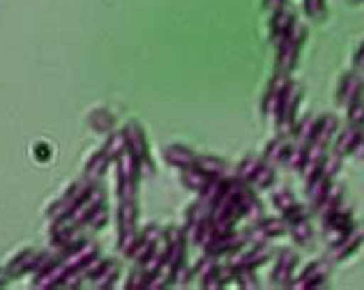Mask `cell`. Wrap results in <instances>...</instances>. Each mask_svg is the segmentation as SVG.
<instances>
[{
  "label": "cell",
  "instance_id": "obj_30",
  "mask_svg": "<svg viewBox=\"0 0 364 290\" xmlns=\"http://www.w3.org/2000/svg\"><path fill=\"white\" fill-rule=\"evenodd\" d=\"M286 3H289V0H263V7L267 9V12H274V9L286 7Z\"/></svg>",
  "mask_w": 364,
  "mask_h": 290
},
{
  "label": "cell",
  "instance_id": "obj_2",
  "mask_svg": "<svg viewBox=\"0 0 364 290\" xmlns=\"http://www.w3.org/2000/svg\"><path fill=\"white\" fill-rule=\"evenodd\" d=\"M304 42H306V26L298 21L293 26V31L277 44V72L293 74V70L300 63Z\"/></svg>",
  "mask_w": 364,
  "mask_h": 290
},
{
  "label": "cell",
  "instance_id": "obj_16",
  "mask_svg": "<svg viewBox=\"0 0 364 290\" xmlns=\"http://www.w3.org/2000/svg\"><path fill=\"white\" fill-rule=\"evenodd\" d=\"M360 129L362 127H353V124H346L343 129H339L337 136H334V141H332V150L339 152L341 157H353L358 139H360Z\"/></svg>",
  "mask_w": 364,
  "mask_h": 290
},
{
  "label": "cell",
  "instance_id": "obj_1",
  "mask_svg": "<svg viewBox=\"0 0 364 290\" xmlns=\"http://www.w3.org/2000/svg\"><path fill=\"white\" fill-rule=\"evenodd\" d=\"M235 176L254 189H272L277 185V171L258 154H245L235 163Z\"/></svg>",
  "mask_w": 364,
  "mask_h": 290
},
{
  "label": "cell",
  "instance_id": "obj_20",
  "mask_svg": "<svg viewBox=\"0 0 364 290\" xmlns=\"http://www.w3.org/2000/svg\"><path fill=\"white\" fill-rule=\"evenodd\" d=\"M343 200H346V191H343V185H339V182H334L332 189H330V193L325 196V200L321 203L318 210H316L314 215L318 217V219H325L328 215H332L334 210H339V208L346 205Z\"/></svg>",
  "mask_w": 364,
  "mask_h": 290
},
{
  "label": "cell",
  "instance_id": "obj_11",
  "mask_svg": "<svg viewBox=\"0 0 364 290\" xmlns=\"http://www.w3.org/2000/svg\"><path fill=\"white\" fill-rule=\"evenodd\" d=\"M291 148H293V139L289 136V134H277L274 139H270L265 143L261 157L267 163H272L274 168H279V166L284 168L286 159H289V154H291Z\"/></svg>",
  "mask_w": 364,
  "mask_h": 290
},
{
  "label": "cell",
  "instance_id": "obj_23",
  "mask_svg": "<svg viewBox=\"0 0 364 290\" xmlns=\"http://www.w3.org/2000/svg\"><path fill=\"white\" fill-rule=\"evenodd\" d=\"M270 203L274 205V210L279 212V217H284L286 212H289L295 205V203H298V198H295V193L289 187H277L270 193Z\"/></svg>",
  "mask_w": 364,
  "mask_h": 290
},
{
  "label": "cell",
  "instance_id": "obj_9",
  "mask_svg": "<svg viewBox=\"0 0 364 290\" xmlns=\"http://www.w3.org/2000/svg\"><path fill=\"white\" fill-rule=\"evenodd\" d=\"M364 100V76L355 70L343 72L337 85V104L341 109H348L350 104Z\"/></svg>",
  "mask_w": 364,
  "mask_h": 290
},
{
  "label": "cell",
  "instance_id": "obj_24",
  "mask_svg": "<svg viewBox=\"0 0 364 290\" xmlns=\"http://www.w3.org/2000/svg\"><path fill=\"white\" fill-rule=\"evenodd\" d=\"M306 157H309V145H302V143L293 141V148H291V154H289V159H286L284 168L300 173L304 168V163H306Z\"/></svg>",
  "mask_w": 364,
  "mask_h": 290
},
{
  "label": "cell",
  "instance_id": "obj_31",
  "mask_svg": "<svg viewBox=\"0 0 364 290\" xmlns=\"http://www.w3.org/2000/svg\"><path fill=\"white\" fill-rule=\"evenodd\" d=\"M353 157L355 159H364V127L360 129V139H358V145H355V152H353Z\"/></svg>",
  "mask_w": 364,
  "mask_h": 290
},
{
  "label": "cell",
  "instance_id": "obj_4",
  "mask_svg": "<svg viewBox=\"0 0 364 290\" xmlns=\"http://www.w3.org/2000/svg\"><path fill=\"white\" fill-rule=\"evenodd\" d=\"M272 256H274V251L267 242H249V245H245L242 249H237L235 254L228 256V265H231L235 272H240V269H258Z\"/></svg>",
  "mask_w": 364,
  "mask_h": 290
},
{
  "label": "cell",
  "instance_id": "obj_28",
  "mask_svg": "<svg viewBox=\"0 0 364 290\" xmlns=\"http://www.w3.org/2000/svg\"><path fill=\"white\" fill-rule=\"evenodd\" d=\"M346 124H353V127H364V100L350 104L346 109Z\"/></svg>",
  "mask_w": 364,
  "mask_h": 290
},
{
  "label": "cell",
  "instance_id": "obj_21",
  "mask_svg": "<svg viewBox=\"0 0 364 290\" xmlns=\"http://www.w3.org/2000/svg\"><path fill=\"white\" fill-rule=\"evenodd\" d=\"M289 235L298 242L300 247H306V245H311L314 237H316V230L311 226V221L309 217L306 219H298V221H291L289 224Z\"/></svg>",
  "mask_w": 364,
  "mask_h": 290
},
{
  "label": "cell",
  "instance_id": "obj_32",
  "mask_svg": "<svg viewBox=\"0 0 364 290\" xmlns=\"http://www.w3.org/2000/svg\"><path fill=\"white\" fill-rule=\"evenodd\" d=\"M353 3H364V0H353Z\"/></svg>",
  "mask_w": 364,
  "mask_h": 290
},
{
  "label": "cell",
  "instance_id": "obj_6",
  "mask_svg": "<svg viewBox=\"0 0 364 290\" xmlns=\"http://www.w3.org/2000/svg\"><path fill=\"white\" fill-rule=\"evenodd\" d=\"M289 83H291V76L284 74V72H277L270 83H267V88L263 92V100H261V111L267 120H277V115H279V109H282V102H284V95L289 90Z\"/></svg>",
  "mask_w": 364,
  "mask_h": 290
},
{
  "label": "cell",
  "instance_id": "obj_15",
  "mask_svg": "<svg viewBox=\"0 0 364 290\" xmlns=\"http://www.w3.org/2000/svg\"><path fill=\"white\" fill-rule=\"evenodd\" d=\"M339 131V118L332 113H321L318 115V129H316V136L311 143L323 145V148H332V141Z\"/></svg>",
  "mask_w": 364,
  "mask_h": 290
},
{
  "label": "cell",
  "instance_id": "obj_22",
  "mask_svg": "<svg viewBox=\"0 0 364 290\" xmlns=\"http://www.w3.org/2000/svg\"><path fill=\"white\" fill-rule=\"evenodd\" d=\"M205 219H213V203L205 200L203 196H198L185 212V226L196 224V221H205Z\"/></svg>",
  "mask_w": 364,
  "mask_h": 290
},
{
  "label": "cell",
  "instance_id": "obj_26",
  "mask_svg": "<svg viewBox=\"0 0 364 290\" xmlns=\"http://www.w3.org/2000/svg\"><path fill=\"white\" fill-rule=\"evenodd\" d=\"M304 14L314 21H323L328 16V0H302Z\"/></svg>",
  "mask_w": 364,
  "mask_h": 290
},
{
  "label": "cell",
  "instance_id": "obj_5",
  "mask_svg": "<svg viewBox=\"0 0 364 290\" xmlns=\"http://www.w3.org/2000/svg\"><path fill=\"white\" fill-rule=\"evenodd\" d=\"M330 276H332V260L330 258H316L293 279L291 288H295V290L325 288L330 284Z\"/></svg>",
  "mask_w": 364,
  "mask_h": 290
},
{
  "label": "cell",
  "instance_id": "obj_13",
  "mask_svg": "<svg viewBox=\"0 0 364 290\" xmlns=\"http://www.w3.org/2000/svg\"><path fill=\"white\" fill-rule=\"evenodd\" d=\"M194 168L205 173L210 178H231L235 176V163H231L224 157H215V154H198Z\"/></svg>",
  "mask_w": 364,
  "mask_h": 290
},
{
  "label": "cell",
  "instance_id": "obj_25",
  "mask_svg": "<svg viewBox=\"0 0 364 290\" xmlns=\"http://www.w3.org/2000/svg\"><path fill=\"white\" fill-rule=\"evenodd\" d=\"M343 159H346V157H341L339 152H334L330 148L328 154H325V163H323V173H325V176H330V178L337 180V176L341 173V166H343Z\"/></svg>",
  "mask_w": 364,
  "mask_h": 290
},
{
  "label": "cell",
  "instance_id": "obj_18",
  "mask_svg": "<svg viewBox=\"0 0 364 290\" xmlns=\"http://www.w3.org/2000/svg\"><path fill=\"white\" fill-rule=\"evenodd\" d=\"M316 129H318V115L306 113V115H302V118H298V122H295V127L291 131V139L295 143L311 145V141L316 136Z\"/></svg>",
  "mask_w": 364,
  "mask_h": 290
},
{
  "label": "cell",
  "instance_id": "obj_17",
  "mask_svg": "<svg viewBox=\"0 0 364 290\" xmlns=\"http://www.w3.org/2000/svg\"><path fill=\"white\" fill-rule=\"evenodd\" d=\"M164 157H166V161L171 163V166H176V168L182 171V168H194L198 152L187 148V145H168V148L164 150Z\"/></svg>",
  "mask_w": 364,
  "mask_h": 290
},
{
  "label": "cell",
  "instance_id": "obj_19",
  "mask_svg": "<svg viewBox=\"0 0 364 290\" xmlns=\"http://www.w3.org/2000/svg\"><path fill=\"white\" fill-rule=\"evenodd\" d=\"M213 180L215 178H210V176H205V173H200L196 168H182L180 171L182 187H187L189 191H194L196 196H203V193L208 191V187L213 185ZM219 180H222V178H219Z\"/></svg>",
  "mask_w": 364,
  "mask_h": 290
},
{
  "label": "cell",
  "instance_id": "obj_10",
  "mask_svg": "<svg viewBox=\"0 0 364 290\" xmlns=\"http://www.w3.org/2000/svg\"><path fill=\"white\" fill-rule=\"evenodd\" d=\"M295 23H298V16H295V12H291L289 7L274 9V12H270V21H267V40L277 46L293 31Z\"/></svg>",
  "mask_w": 364,
  "mask_h": 290
},
{
  "label": "cell",
  "instance_id": "obj_8",
  "mask_svg": "<svg viewBox=\"0 0 364 290\" xmlns=\"http://www.w3.org/2000/svg\"><path fill=\"white\" fill-rule=\"evenodd\" d=\"M325 242H328V254H330L328 258L332 260V263H341V260H348L362 247L364 233L358 228H353L350 233L325 237Z\"/></svg>",
  "mask_w": 364,
  "mask_h": 290
},
{
  "label": "cell",
  "instance_id": "obj_3",
  "mask_svg": "<svg viewBox=\"0 0 364 290\" xmlns=\"http://www.w3.org/2000/svg\"><path fill=\"white\" fill-rule=\"evenodd\" d=\"M302 100H304V88L302 83L293 81L289 83V90L284 95V102H282V109H279V115H277L274 120V129L277 134H289L295 127V122L300 118V106H302Z\"/></svg>",
  "mask_w": 364,
  "mask_h": 290
},
{
  "label": "cell",
  "instance_id": "obj_29",
  "mask_svg": "<svg viewBox=\"0 0 364 290\" xmlns=\"http://www.w3.org/2000/svg\"><path fill=\"white\" fill-rule=\"evenodd\" d=\"M353 70L355 72H360L362 76H364V42L358 46V51H355V55H353Z\"/></svg>",
  "mask_w": 364,
  "mask_h": 290
},
{
  "label": "cell",
  "instance_id": "obj_14",
  "mask_svg": "<svg viewBox=\"0 0 364 290\" xmlns=\"http://www.w3.org/2000/svg\"><path fill=\"white\" fill-rule=\"evenodd\" d=\"M332 185H334V178H330V176H318V178H314L311 182H306L304 185V193H306V205H309V210H311V215L316 210H318V205L325 200V196L330 193V189H332Z\"/></svg>",
  "mask_w": 364,
  "mask_h": 290
},
{
  "label": "cell",
  "instance_id": "obj_27",
  "mask_svg": "<svg viewBox=\"0 0 364 290\" xmlns=\"http://www.w3.org/2000/svg\"><path fill=\"white\" fill-rule=\"evenodd\" d=\"M235 286L237 288H247V290H254L261 284H258V276H256V269H240L235 272Z\"/></svg>",
  "mask_w": 364,
  "mask_h": 290
},
{
  "label": "cell",
  "instance_id": "obj_12",
  "mask_svg": "<svg viewBox=\"0 0 364 290\" xmlns=\"http://www.w3.org/2000/svg\"><path fill=\"white\" fill-rule=\"evenodd\" d=\"M323 224V233L325 237H332V235H343V233H350L355 228V217H353V210H348L346 205L334 210L332 215H328L325 219H321Z\"/></svg>",
  "mask_w": 364,
  "mask_h": 290
},
{
  "label": "cell",
  "instance_id": "obj_7",
  "mask_svg": "<svg viewBox=\"0 0 364 290\" xmlns=\"http://www.w3.org/2000/svg\"><path fill=\"white\" fill-rule=\"evenodd\" d=\"M300 265V256L293 249H282L274 256V267L270 272V284L274 288H291L295 279V269Z\"/></svg>",
  "mask_w": 364,
  "mask_h": 290
}]
</instances>
